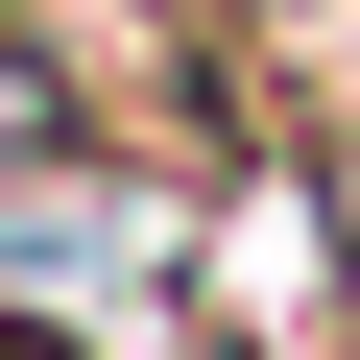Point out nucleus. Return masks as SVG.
Returning a JSON list of instances; mask_svg holds the SVG:
<instances>
[{"instance_id": "f257e3e1", "label": "nucleus", "mask_w": 360, "mask_h": 360, "mask_svg": "<svg viewBox=\"0 0 360 360\" xmlns=\"http://www.w3.org/2000/svg\"><path fill=\"white\" fill-rule=\"evenodd\" d=\"M49 168H96V72L49 25H0V193H49Z\"/></svg>"}]
</instances>
